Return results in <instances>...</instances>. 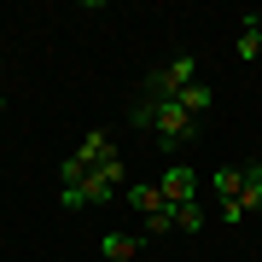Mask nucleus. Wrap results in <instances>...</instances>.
Segmentation results:
<instances>
[{"label": "nucleus", "mask_w": 262, "mask_h": 262, "mask_svg": "<svg viewBox=\"0 0 262 262\" xmlns=\"http://www.w3.org/2000/svg\"><path fill=\"white\" fill-rule=\"evenodd\" d=\"M175 227V204H163L158 215H146V233H169Z\"/></svg>", "instance_id": "9b49d317"}, {"label": "nucleus", "mask_w": 262, "mask_h": 262, "mask_svg": "<svg viewBox=\"0 0 262 262\" xmlns=\"http://www.w3.org/2000/svg\"><path fill=\"white\" fill-rule=\"evenodd\" d=\"M175 105H181L187 117H198V111H210V105H215V88L204 82V76H198V82H192V88H187V94H181Z\"/></svg>", "instance_id": "423d86ee"}, {"label": "nucleus", "mask_w": 262, "mask_h": 262, "mask_svg": "<svg viewBox=\"0 0 262 262\" xmlns=\"http://www.w3.org/2000/svg\"><path fill=\"white\" fill-rule=\"evenodd\" d=\"M99 256L105 262H134V256H140V233H105L99 239Z\"/></svg>", "instance_id": "39448f33"}, {"label": "nucleus", "mask_w": 262, "mask_h": 262, "mask_svg": "<svg viewBox=\"0 0 262 262\" xmlns=\"http://www.w3.org/2000/svg\"><path fill=\"white\" fill-rule=\"evenodd\" d=\"M192 82H198V58L181 53V58H169V64H158L146 76V99H181Z\"/></svg>", "instance_id": "f03ea898"}, {"label": "nucleus", "mask_w": 262, "mask_h": 262, "mask_svg": "<svg viewBox=\"0 0 262 262\" xmlns=\"http://www.w3.org/2000/svg\"><path fill=\"white\" fill-rule=\"evenodd\" d=\"M239 187H245V169H215V198H239Z\"/></svg>", "instance_id": "6e6552de"}, {"label": "nucleus", "mask_w": 262, "mask_h": 262, "mask_svg": "<svg viewBox=\"0 0 262 262\" xmlns=\"http://www.w3.org/2000/svg\"><path fill=\"white\" fill-rule=\"evenodd\" d=\"M158 192H163V204H192V192H198V175L187 163H169L163 175H158Z\"/></svg>", "instance_id": "7ed1b4c3"}, {"label": "nucleus", "mask_w": 262, "mask_h": 262, "mask_svg": "<svg viewBox=\"0 0 262 262\" xmlns=\"http://www.w3.org/2000/svg\"><path fill=\"white\" fill-rule=\"evenodd\" d=\"M233 47H239V58H245V64H251V58L262 53V35H256V29H251V24H245V29H239V41H233Z\"/></svg>", "instance_id": "9d476101"}, {"label": "nucleus", "mask_w": 262, "mask_h": 262, "mask_svg": "<svg viewBox=\"0 0 262 262\" xmlns=\"http://www.w3.org/2000/svg\"><path fill=\"white\" fill-rule=\"evenodd\" d=\"M58 204H64V210H88V198L76 192V187H58Z\"/></svg>", "instance_id": "f8f14e48"}, {"label": "nucleus", "mask_w": 262, "mask_h": 262, "mask_svg": "<svg viewBox=\"0 0 262 262\" xmlns=\"http://www.w3.org/2000/svg\"><path fill=\"white\" fill-rule=\"evenodd\" d=\"M0 111H6V99H0Z\"/></svg>", "instance_id": "2eb2a0df"}, {"label": "nucleus", "mask_w": 262, "mask_h": 262, "mask_svg": "<svg viewBox=\"0 0 262 262\" xmlns=\"http://www.w3.org/2000/svg\"><path fill=\"white\" fill-rule=\"evenodd\" d=\"M222 222H227V227H239V222H245V210H239V198H227V204H222Z\"/></svg>", "instance_id": "ddd939ff"}, {"label": "nucleus", "mask_w": 262, "mask_h": 262, "mask_svg": "<svg viewBox=\"0 0 262 262\" xmlns=\"http://www.w3.org/2000/svg\"><path fill=\"white\" fill-rule=\"evenodd\" d=\"M204 227V210L198 204H175V233H198Z\"/></svg>", "instance_id": "1a4fd4ad"}, {"label": "nucleus", "mask_w": 262, "mask_h": 262, "mask_svg": "<svg viewBox=\"0 0 262 262\" xmlns=\"http://www.w3.org/2000/svg\"><path fill=\"white\" fill-rule=\"evenodd\" d=\"M245 24H251V29H256V35H262V12H251V18H245Z\"/></svg>", "instance_id": "4468645a"}, {"label": "nucleus", "mask_w": 262, "mask_h": 262, "mask_svg": "<svg viewBox=\"0 0 262 262\" xmlns=\"http://www.w3.org/2000/svg\"><path fill=\"white\" fill-rule=\"evenodd\" d=\"M239 210L251 215L262 210V163H245V187H239Z\"/></svg>", "instance_id": "0eeeda50"}, {"label": "nucleus", "mask_w": 262, "mask_h": 262, "mask_svg": "<svg viewBox=\"0 0 262 262\" xmlns=\"http://www.w3.org/2000/svg\"><path fill=\"white\" fill-rule=\"evenodd\" d=\"M122 198H128V210H134V215H158V210H163L158 181H128V187H122Z\"/></svg>", "instance_id": "20e7f679"}, {"label": "nucleus", "mask_w": 262, "mask_h": 262, "mask_svg": "<svg viewBox=\"0 0 262 262\" xmlns=\"http://www.w3.org/2000/svg\"><path fill=\"white\" fill-rule=\"evenodd\" d=\"M128 122H134V128H151V134H158V146H163V151L187 146L192 134H198V117H187V111H181L175 99H140V105L128 111Z\"/></svg>", "instance_id": "f257e3e1"}]
</instances>
